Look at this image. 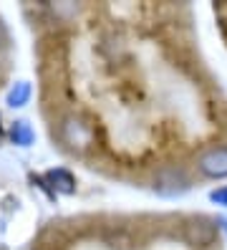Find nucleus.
Segmentation results:
<instances>
[{
	"label": "nucleus",
	"mask_w": 227,
	"mask_h": 250,
	"mask_svg": "<svg viewBox=\"0 0 227 250\" xmlns=\"http://www.w3.org/2000/svg\"><path fill=\"white\" fill-rule=\"evenodd\" d=\"M45 182H48L56 192H61V195H71L73 189H76V180H73V174L68 172V169H51L48 174H45Z\"/></svg>",
	"instance_id": "5"
},
{
	"label": "nucleus",
	"mask_w": 227,
	"mask_h": 250,
	"mask_svg": "<svg viewBox=\"0 0 227 250\" xmlns=\"http://www.w3.org/2000/svg\"><path fill=\"white\" fill-rule=\"evenodd\" d=\"M61 137L71 149H88L96 139V129L86 116L81 114H68L61 124Z\"/></svg>",
	"instance_id": "1"
},
{
	"label": "nucleus",
	"mask_w": 227,
	"mask_h": 250,
	"mask_svg": "<svg viewBox=\"0 0 227 250\" xmlns=\"http://www.w3.org/2000/svg\"><path fill=\"white\" fill-rule=\"evenodd\" d=\"M30 99V83L28 81H18L13 86V89L8 91V106L18 109V106H25Z\"/></svg>",
	"instance_id": "6"
},
{
	"label": "nucleus",
	"mask_w": 227,
	"mask_h": 250,
	"mask_svg": "<svg viewBox=\"0 0 227 250\" xmlns=\"http://www.w3.org/2000/svg\"><path fill=\"white\" fill-rule=\"evenodd\" d=\"M215 13H217V18H220V23L227 28V3H220L217 8H215Z\"/></svg>",
	"instance_id": "9"
},
{
	"label": "nucleus",
	"mask_w": 227,
	"mask_h": 250,
	"mask_svg": "<svg viewBox=\"0 0 227 250\" xmlns=\"http://www.w3.org/2000/svg\"><path fill=\"white\" fill-rule=\"evenodd\" d=\"M217 238V228L209 223L207 217H194L185 225V240L187 245H194V248H207L212 245Z\"/></svg>",
	"instance_id": "3"
},
{
	"label": "nucleus",
	"mask_w": 227,
	"mask_h": 250,
	"mask_svg": "<svg viewBox=\"0 0 227 250\" xmlns=\"http://www.w3.org/2000/svg\"><path fill=\"white\" fill-rule=\"evenodd\" d=\"M10 137H13L15 144L28 146V144H33V129H30L28 122H15L13 129H10Z\"/></svg>",
	"instance_id": "7"
},
{
	"label": "nucleus",
	"mask_w": 227,
	"mask_h": 250,
	"mask_svg": "<svg viewBox=\"0 0 227 250\" xmlns=\"http://www.w3.org/2000/svg\"><path fill=\"white\" fill-rule=\"evenodd\" d=\"M209 200L215 202V205H225V208H227V187H222V189H215V192L209 195Z\"/></svg>",
	"instance_id": "8"
},
{
	"label": "nucleus",
	"mask_w": 227,
	"mask_h": 250,
	"mask_svg": "<svg viewBox=\"0 0 227 250\" xmlns=\"http://www.w3.org/2000/svg\"><path fill=\"white\" fill-rule=\"evenodd\" d=\"M189 189V180L182 167H162L154 174V192L162 197H182Z\"/></svg>",
	"instance_id": "2"
},
{
	"label": "nucleus",
	"mask_w": 227,
	"mask_h": 250,
	"mask_svg": "<svg viewBox=\"0 0 227 250\" xmlns=\"http://www.w3.org/2000/svg\"><path fill=\"white\" fill-rule=\"evenodd\" d=\"M197 165L207 177H227V146H212L200 157Z\"/></svg>",
	"instance_id": "4"
}]
</instances>
